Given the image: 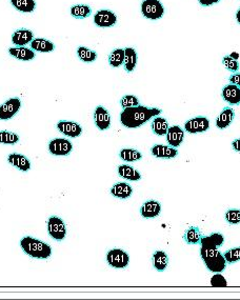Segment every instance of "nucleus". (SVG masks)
Returning <instances> with one entry per match:
<instances>
[{
    "label": "nucleus",
    "mask_w": 240,
    "mask_h": 300,
    "mask_svg": "<svg viewBox=\"0 0 240 300\" xmlns=\"http://www.w3.org/2000/svg\"><path fill=\"white\" fill-rule=\"evenodd\" d=\"M224 242V237L220 233H213L209 236H202L200 240L201 247L219 248Z\"/></svg>",
    "instance_id": "nucleus-21"
},
{
    "label": "nucleus",
    "mask_w": 240,
    "mask_h": 300,
    "mask_svg": "<svg viewBox=\"0 0 240 300\" xmlns=\"http://www.w3.org/2000/svg\"><path fill=\"white\" fill-rule=\"evenodd\" d=\"M73 149V144L66 138H55L49 143V151L54 156H68Z\"/></svg>",
    "instance_id": "nucleus-9"
},
{
    "label": "nucleus",
    "mask_w": 240,
    "mask_h": 300,
    "mask_svg": "<svg viewBox=\"0 0 240 300\" xmlns=\"http://www.w3.org/2000/svg\"><path fill=\"white\" fill-rule=\"evenodd\" d=\"M222 64L225 67L226 70H229L231 72H237L239 70V62L238 60L232 58L230 55L229 56H224L222 58Z\"/></svg>",
    "instance_id": "nucleus-38"
},
{
    "label": "nucleus",
    "mask_w": 240,
    "mask_h": 300,
    "mask_svg": "<svg viewBox=\"0 0 240 300\" xmlns=\"http://www.w3.org/2000/svg\"><path fill=\"white\" fill-rule=\"evenodd\" d=\"M236 20L240 24V9L237 11V13H236Z\"/></svg>",
    "instance_id": "nucleus-43"
},
{
    "label": "nucleus",
    "mask_w": 240,
    "mask_h": 300,
    "mask_svg": "<svg viewBox=\"0 0 240 300\" xmlns=\"http://www.w3.org/2000/svg\"><path fill=\"white\" fill-rule=\"evenodd\" d=\"M9 54L20 61H31L35 58V51L27 46H12L8 49Z\"/></svg>",
    "instance_id": "nucleus-17"
},
{
    "label": "nucleus",
    "mask_w": 240,
    "mask_h": 300,
    "mask_svg": "<svg viewBox=\"0 0 240 300\" xmlns=\"http://www.w3.org/2000/svg\"><path fill=\"white\" fill-rule=\"evenodd\" d=\"M161 113L162 110L158 108H148L139 105L123 109L120 113V122L126 129H138L151 120V118L159 116Z\"/></svg>",
    "instance_id": "nucleus-1"
},
{
    "label": "nucleus",
    "mask_w": 240,
    "mask_h": 300,
    "mask_svg": "<svg viewBox=\"0 0 240 300\" xmlns=\"http://www.w3.org/2000/svg\"><path fill=\"white\" fill-rule=\"evenodd\" d=\"M222 98L227 104L232 106L240 105V86L235 84H227L222 89Z\"/></svg>",
    "instance_id": "nucleus-15"
},
{
    "label": "nucleus",
    "mask_w": 240,
    "mask_h": 300,
    "mask_svg": "<svg viewBox=\"0 0 240 300\" xmlns=\"http://www.w3.org/2000/svg\"><path fill=\"white\" fill-rule=\"evenodd\" d=\"M109 65L112 68H119L124 62V48H115L109 55Z\"/></svg>",
    "instance_id": "nucleus-31"
},
{
    "label": "nucleus",
    "mask_w": 240,
    "mask_h": 300,
    "mask_svg": "<svg viewBox=\"0 0 240 300\" xmlns=\"http://www.w3.org/2000/svg\"><path fill=\"white\" fill-rule=\"evenodd\" d=\"M229 81L232 84H235L237 86H240V73H235V74L231 75L230 78H229Z\"/></svg>",
    "instance_id": "nucleus-40"
},
{
    "label": "nucleus",
    "mask_w": 240,
    "mask_h": 300,
    "mask_svg": "<svg viewBox=\"0 0 240 300\" xmlns=\"http://www.w3.org/2000/svg\"><path fill=\"white\" fill-rule=\"evenodd\" d=\"M119 157L126 162H135L142 158V154L135 148H122L119 152Z\"/></svg>",
    "instance_id": "nucleus-33"
},
{
    "label": "nucleus",
    "mask_w": 240,
    "mask_h": 300,
    "mask_svg": "<svg viewBox=\"0 0 240 300\" xmlns=\"http://www.w3.org/2000/svg\"><path fill=\"white\" fill-rule=\"evenodd\" d=\"M30 44L33 51L38 53H52L55 49L54 42L46 38H41V37L34 38Z\"/></svg>",
    "instance_id": "nucleus-20"
},
{
    "label": "nucleus",
    "mask_w": 240,
    "mask_h": 300,
    "mask_svg": "<svg viewBox=\"0 0 240 300\" xmlns=\"http://www.w3.org/2000/svg\"><path fill=\"white\" fill-rule=\"evenodd\" d=\"M184 139V131L179 126L170 127L167 132V141L173 147L181 145Z\"/></svg>",
    "instance_id": "nucleus-19"
},
{
    "label": "nucleus",
    "mask_w": 240,
    "mask_h": 300,
    "mask_svg": "<svg viewBox=\"0 0 240 300\" xmlns=\"http://www.w3.org/2000/svg\"><path fill=\"white\" fill-rule=\"evenodd\" d=\"M107 262L114 269L123 270L130 264V256L121 248H113L107 254Z\"/></svg>",
    "instance_id": "nucleus-5"
},
{
    "label": "nucleus",
    "mask_w": 240,
    "mask_h": 300,
    "mask_svg": "<svg viewBox=\"0 0 240 300\" xmlns=\"http://www.w3.org/2000/svg\"><path fill=\"white\" fill-rule=\"evenodd\" d=\"M34 39V33L29 29H18L12 34L11 40L15 46H25Z\"/></svg>",
    "instance_id": "nucleus-13"
},
{
    "label": "nucleus",
    "mask_w": 240,
    "mask_h": 300,
    "mask_svg": "<svg viewBox=\"0 0 240 300\" xmlns=\"http://www.w3.org/2000/svg\"><path fill=\"white\" fill-rule=\"evenodd\" d=\"M210 129V120L205 116H197L184 123V130L189 134L207 132Z\"/></svg>",
    "instance_id": "nucleus-10"
},
{
    "label": "nucleus",
    "mask_w": 240,
    "mask_h": 300,
    "mask_svg": "<svg viewBox=\"0 0 240 300\" xmlns=\"http://www.w3.org/2000/svg\"><path fill=\"white\" fill-rule=\"evenodd\" d=\"M232 147L235 152L240 153V138H237L232 142Z\"/></svg>",
    "instance_id": "nucleus-42"
},
{
    "label": "nucleus",
    "mask_w": 240,
    "mask_h": 300,
    "mask_svg": "<svg viewBox=\"0 0 240 300\" xmlns=\"http://www.w3.org/2000/svg\"><path fill=\"white\" fill-rule=\"evenodd\" d=\"M94 122L95 126L100 131H107L111 127V115L109 111L103 107L98 106L94 111Z\"/></svg>",
    "instance_id": "nucleus-11"
},
{
    "label": "nucleus",
    "mask_w": 240,
    "mask_h": 300,
    "mask_svg": "<svg viewBox=\"0 0 240 300\" xmlns=\"http://www.w3.org/2000/svg\"><path fill=\"white\" fill-rule=\"evenodd\" d=\"M76 53H77L78 58L81 61L86 62V64H91V62H94L97 59V53L86 46H79Z\"/></svg>",
    "instance_id": "nucleus-32"
},
{
    "label": "nucleus",
    "mask_w": 240,
    "mask_h": 300,
    "mask_svg": "<svg viewBox=\"0 0 240 300\" xmlns=\"http://www.w3.org/2000/svg\"><path fill=\"white\" fill-rule=\"evenodd\" d=\"M20 247L24 254L35 259H47L52 256V247L47 243L33 238L32 236H25L20 240Z\"/></svg>",
    "instance_id": "nucleus-2"
},
{
    "label": "nucleus",
    "mask_w": 240,
    "mask_h": 300,
    "mask_svg": "<svg viewBox=\"0 0 240 300\" xmlns=\"http://www.w3.org/2000/svg\"><path fill=\"white\" fill-rule=\"evenodd\" d=\"M169 256L163 251H156L152 256V264L157 272H164L169 266Z\"/></svg>",
    "instance_id": "nucleus-24"
},
{
    "label": "nucleus",
    "mask_w": 240,
    "mask_h": 300,
    "mask_svg": "<svg viewBox=\"0 0 240 300\" xmlns=\"http://www.w3.org/2000/svg\"><path fill=\"white\" fill-rule=\"evenodd\" d=\"M111 194L118 199H128L133 194V187L126 182H118L112 186Z\"/></svg>",
    "instance_id": "nucleus-23"
},
{
    "label": "nucleus",
    "mask_w": 240,
    "mask_h": 300,
    "mask_svg": "<svg viewBox=\"0 0 240 300\" xmlns=\"http://www.w3.org/2000/svg\"><path fill=\"white\" fill-rule=\"evenodd\" d=\"M152 131L155 135L158 136H164L167 135V132L169 130V122L164 117L156 116L154 117L153 121H152Z\"/></svg>",
    "instance_id": "nucleus-29"
},
{
    "label": "nucleus",
    "mask_w": 240,
    "mask_h": 300,
    "mask_svg": "<svg viewBox=\"0 0 240 300\" xmlns=\"http://www.w3.org/2000/svg\"><path fill=\"white\" fill-rule=\"evenodd\" d=\"M200 256L204 260L207 269L212 273H221L226 268V261L223 254L218 248H206L201 247Z\"/></svg>",
    "instance_id": "nucleus-3"
},
{
    "label": "nucleus",
    "mask_w": 240,
    "mask_h": 300,
    "mask_svg": "<svg viewBox=\"0 0 240 300\" xmlns=\"http://www.w3.org/2000/svg\"><path fill=\"white\" fill-rule=\"evenodd\" d=\"M234 118H235L234 110L230 107H225L216 119V127L219 130H224L227 127H230V124L233 122Z\"/></svg>",
    "instance_id": "nucleus-22"
},
{
    "label": "nucleus",
    "mask_w": 240,
    "mask_h": 300,
    "mask_svg": "<svg viewBox=\"0 0 240 300\" xmlns=\"http://www.w3.org/2000/svg\"><path fill=\"white\" fill-rule=\"evenodd\" d=\"M223 256L226 261V264H229V265L236 264V262L240 261V246L227 249L226 252L223 253Z\"/></svg>",
    "instance_id": "nucleus-35"
},
{
    "label": "nucleus",
    "mask_w": 240,
    "mask_h": 300,
    "mask_svg": "<svg viewBox=\"0 0 240 300\" xmlns=\"http://www.w3.org/2000/svg\"><path fill=\"white\" fill-rule=\"evenodd\" d=\"M57 129L63 135H67L71 138H77L82 134V128L79 123L75 121H67V120H60L57 123Z\"/></svg>",
    "instance_id": "nucleus-12"
},
{
    "label": "nucleus",
    "mask_w": 240,
    "mask_h": 300,
    "mask_svg": "<svg viewBox=\"0 0 240 300\" xmlns=\"http://www.w3.org/2000/svg\"><path fill=\"white\" fill-rule=\"evenodd\" d=\"M137 60H138V56H137L135 48L125 47L124 48V62H123L124 70L128 73H132L137 66Z\"/></svg>",
    "instance_id": "nucleus-25"
},
{
    "label": "nucleus",
    "mask_w": 240,
    "mask_h": 300,
    "mask_svg": "<svg viewBox=\"0 0 240 300\" xmlns=\"http://www.w3.org/2000/svg\"><path fill=\"white\" fill-rule=\"evenodd\" d=\"M47 233L56 241H62L67 236V226L58 216H52L47 220Z\"/></svg>",
    "instance_id": "nucleus-6"
},
{
    "label": "nucleus",
    "mask_w": 240,
    "mask_h": 300,
    "mask_svg": "<svg viewBox=\"0 0 240 300\" xmlns=\"http://www.w3.org/2000/svg\"><path fill=\"white\" fill-rule=\"evenodd\" d=\"M118 174L119 176L130 180V181H138L141 179V174L139 173L135 168L128 166V165H122L118 167Z\"/></svg>",
    "instance_id": "nucleus-27"
},
{
    "label": "nucleus",
    "mask_w": 240,
    "mask_h": 300,
    "mask_svg": "<svg viewBox=\"0 0 240 300\" xmlns=\"http://www.w3.org/2000/svg\"><path fill=\"white\" fill-rule=\"evenodd\" d=\"M139 105H140L139 104V99L134 95H125L120 99V106L122 109L133 108Z\"/></svg>",
    "instance_id": "nucleus-37"
},
{
    "label": "nucleus",
    "mask_w": 240,
    "mask_h": 300,
    "mask_svg": "<svg viewBox=\"0 0 240 300\" xmlns=\"http://www.w3.org/2000/svg\"><path fill=\"white\" fill-rule=\"evenodd\" d=\"M93 20L98 28H112L117 23V16L114 12L103 9L96 12Z\"/></svg>",
    "instance_id": "nucleus-8"
},
{
    "label": "nucleus",
    "mask_w": 240,
    "mask_h": 300,
    "mask_svg": "<svg viewBox=\"0 0 240 300\" xmlns=\"http://www.w3.org/2000/svg\"><path fill=\"white\" fill-rule=\"evenodd\" d=\"M161 213V205L156 200H149L140 208V214L146 219L155 218Z\"/></svg>",
    "instance_id": "nucleus-18"
},
{
    "label": "nucleus",
    "mask_w": 240,
    "mask_h": 300,
    "mask_svg": "<svg viewBox=\"0 0 240 300\" xmlns=\"http://www.w3.org/2000/svg\"><path fill=\"white\" fill-rule=\"evenodd\" d=\"M8 162L13 166L15 167L16 169H18L21 172H29L32 165H31V161L29 160V158L27 156H24L22 154H18V153H12L8 156Z\"/></svg>",
    "instance_id": "nucleus-16"
},
{
    "label": "nucleus",
    "mask_w": 240,
    "mask_h": 300,
    "mask_svg": "<svg viewBox=\"0 0 240 300\" xmlns=\"http://www.w3.org/2000/svg\"><path fill=\"white\" fill-rule=\"evenodd\" d=\"M202 238V234L197 227H189L183 234V239L187 244H198Z\"/></svg>",
    "instance_id": "nucleus-30"
},
{
    "label": "nucleus",
    "mask_w": 240,
    "mask_h": 300,
    "mask_svg": "<svg viewBox=\"0 0 240 300\" xmlns=\"http://www.w3.org/2000/svg\"><path fill=\"white\" fill-rule=\"evenodd\" d=\"M199 4L201 7H211L213 5H216L218 3H220L221 0H198Z\"/></svg>",
    "instance_id": "nucleus-41"
},
{
    "label": "nucleus",
    "mask_w": 240,
    "mask_h": 300,
    "mask_svg": "<svg viewBox=\"0 0 240 300\" xmlns=\"http://www.w3.org/2000/svg\"><path fill=\"white\" fill-rule=\"evenodd\" d=\"M12 7L20 13L30 14L36 9L35 0H10Z\"/></svg>",
    "instance_id": "nucleus-26"
},
{
    "label": "nucleus",
    "mask_w": 240,
    "mask_h": 300,
    "mask_svg": "<svg viewBox=\"0 0 240 300\" xmlns=\"http://www.w3.org/2000/svg\"><path fill=\"white\" fill-rule=\"evenodd\" d=\"M70 14L75 19H85L92 14V9L87 5H74L70 9Z\"/></svg>",
    "instance_id": "nucleus-28"
},
{
    "label": "nucleus",
    "mask_w": 240,
    "mask_h": 300,
    "mask_svg": "<svg viewBox=\"0 0 240 300\" xmlns=\"http://www.w3.org/2000/svg\"><path fill=\"white\" fill-rule=\"evenodd\" d=\"M224 218L226 222L232 226H236V224L240 223V210L238 209H230L225 212Z\"/></svg>",
    "instance_id": "nucleus-36"
},
{
    "label": "nucleus",
    "mask_w": 240,
    "mask_h": 300,
    "mask_svg": "<svg viewBox=\"0 0 240 300\" xmlns=\"http://www.w3.org/2000/svg\"><path fill=\"white\" fill-rule=\"evenodd\" d=\"M230 56H231V57H232V58H234V59H236V60H237V59H238V58H239V54H238V53H236V52H234V53H232V54H231V55H230Z\"/></svg>",
    "instance_id": "nucleus-44"
},
{
    "label": "nucleus",
    "mask_w": 240,
    "mask_h": 300,
    "mask_svg": "<svg viewBox=\"0 0 240 300\" xmlns=\"http://www.w3.org/2000/svg\"><path fill=\"white\" fill-rule=\"evenodd\" d=\"M21 109V100L17 97L8 99L0 106V120H10L14 117Z\"/></svg>",
    "instance_id": "nucleus-7"
},
{
    "label": "nucleus",
    "mask_w": 240,
    "mask_h": 300,
    "mask_svg": "<svg viewBox=\"0 0 240 300\" xmlns=\"http://www.w3.org/2000/svg\"><path fill=\"white\" fill-rule=\"evenodd\" d=\"M141 14L149 20H158L164 15V7L160 0H143L141 3Z\"/></svg>",
    "instance_id": "nucleus-4"
},
{
    "label": "nucleus",
    "mask_w": 240,
    "mask_h": 300,
    "mask_svg": "<svg viewBox=\"0 0 240 300\" xmlns=\"http://www.w3.org/2000/svg\"><path fill=\"white\" fill-rule=\"evenodd\" d=\"M211 285L215 287H224L227 285V281L220 273H215L214 276L211 278Z\"/></svg>",
    "instance_id": "nucleus-39"
},
{
    "label": "nucleus",
    "mask_w": 240,
    "mask_h": 300,
    "mask_svg": "<svg viewBox=\"0 0 240 300\" xmlns=\"http://www.w3.org/2000/svg\"><path fill=\"white\" fill-rule=\"evenodd\" d=\"M151 153L154 157L159 159H173L178 155V151L176 147L163 144H155L152 146Z\"/></svg>",
    "instance_id": "nucleus-14"
},
{
    "label": "nucleus",
    "mask_w": 240,
    "mask_h": 300,
    "mask_svg": "<svg viewBox=\"0 0 240 300\" xmlns=\"http://www.w3.org/2000/svg\"><path fill=\"white\" fill-rule=\"evenodd\" d=\"M19 141V135L10 131H0V143L16 144Z\"/></svg>",
    "instance_id": "nucleus-34"
}]
</instances>
